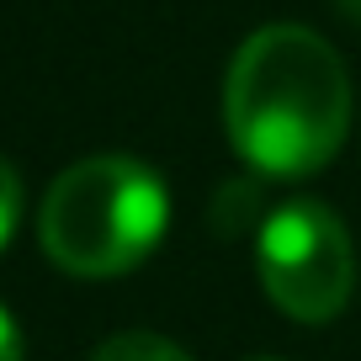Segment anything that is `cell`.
<instances>
[{"instance_id": "52a82bcc", "label": "cell", "mask_w": 361, "mask_h": 361, "mask_svg": "<svg viewBox=\"0 0 361 361\" xmlns=\"http://www.w3.org/2000/svg\"><path fill=\"white\" fill-rule=\"evenodd\" d=\"M335 6H340V16H345L350 27H361V0H335Z\"/></svg>"}, {"instance_id": "6da1fadb", "label": "cell", "mask_w": 361, "mask_h": 361, "mask_svg": "<svg viewBox=\"0 0 361 361\" xmlns=\"http://www.w3.org/2000/svg\"><path fill=\"white\" fill-rule=\"evenodd\" d=\"M224 128L234 154L271 180L324 170L350 128V80L340 54L298 22L250 32L224 80Z\"/></svg>"}, {"instance_id": "3957f363", "label": "cell", "mask_w": 361, "mask_h": 361, "mask_svg": "<svg viewBox=\"0 0 361 361\" xmlns=\"http://www.w3.org/2000/svg\"><path fill=\"white\" fill-rule=\"evenodd\" d=\"M255 271L260 287L287 319L329 324L350 303L356 287V250L335 207L324 202H282L271 207L255 234Z\"/></svg>"}, {"instance_id": "8992f818", "label": "cell", "mask_w": 361, "mask_h": 361, "mask_svg": "<svg viewBox=\"0 0 361 361\" xmlns=\"http://www.w3.org/2000/svg\"><path fill=\"white\" fill-rule=\"evenodd\" d=\"M0 361H22V329L6 308H0Z\"/></svg>"}, {"instance_id": "277c9868", "label": "cell", "mask_w": 361, "mask_h": 361, "mask_svg": "<svg viewBox=\"0 0 361 361\" xmlns=\"http://www.w3.org/2000/svg\"><path fill=\"white\" fill-rule=\"evenodd\" d=\"M90 361H192V350H180L176 340L154 335V329H123V335L102 340Z\"/></svg>"}, {"instance_id": "5b68a950", "label": "cell", "mask_w": 361, "mask_h": 361, "mask_svg": "<svg viewBox=\"0 0 361 361\" xmlns=\"http://www.w3.org/2000/svg\"><path fill=\"white\" fill-rule=\"evenodd\" d=\"M16 218H22V176H16V170L0 159V250L11 245Z\"/></svg>"}, {"instance_id": "7a4b0ae2", "label": "cell", "mask_w": 361, "mask_h": 361, "mask_svg": "<svg viewBox=\"0 0 361 361\" xmlns=\"http://www.w3.org/2000/svg\"><path fill=\"white\" fill-rule=\"evenodd\" d=\"M170 228V192L149 165L96 154L48 186L37 239L69 276H123L144 266Z\"/></svg>"}]
</instances>
